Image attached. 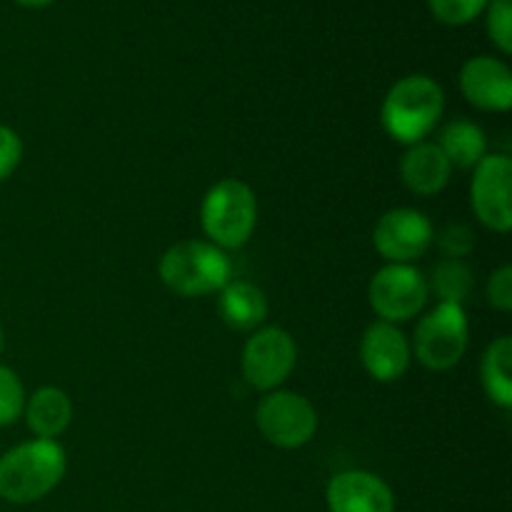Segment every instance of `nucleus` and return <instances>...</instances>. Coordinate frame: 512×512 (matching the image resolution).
Segmentation results:
<instances>
[{
    "label": "nucleus",
    "mask_w": 512,
    "mask_h": 512,
    "mask_svg": "<svg viewBox=\"0 0 512 512\" xmlns=\"http://www.w3.org/2000/svg\"><path fill=\"white\" fill-rule=\"evenodd\" d=\"M255 423L260 435L280 450H298L318 433V413L300 393L270 390L258 403Z\"/></svg>",
    "instance_id": "obj_6"
},
{
    "label": "nucleus",
    "mask_w": 512,
    "mask_h": 512,
    "mask_svg": "<svg viewBox=\"0 0 512 512\" xmlns=\"http://www.w3.org/2000/svg\"><path fill=\"white\" fill-rule=\"evenodd\" d=\"M68 458L55 440H28L0 455V498L30 505L53 493L63 480Z\"/></svg>",
    "instance_id": "obj_1"
},
{
    "label": "nucleus",
    "mask_w": 512,
    "mask_h": 512,
    "mask_svg": "<svg viewBox=\"0 0 512 512\" xmlns=\"http://www.w3.org/2000/svg\"><path fill=\"white\" fill-rule=\"evenodd\" d=\"M23 418L35 438L55 440L73 423V403L65 390L45 385V388L35 390L30 398H25Z\"/></svg>",
    "instance_id": "obj_16"
},
{
    "label": "nucleus",
    "mask_w": 512,
    "mask_h": 512,
    "mask_svg": "<svg viewBox=\"0 0 512 512\" xmlns=\"http://www.w3.org/2000/svg\"><path fill=\"white\" fill-rule=\"evenodd\" d=\"M200 225L220 250L243 248L258 225V198L253 188L238 178L218 180L200 205Z\"/></svg>",
    "instance_id": "obj_4"
},
{
    "label": "nucleus",
    "mask_w": 512,
    "mask_h": 512,
    "mask_svg": "<svg viewBox=\"0 0 512 512\" xmlns=\"http://www.w3.org/2000/svg\"><path fill=\"white\" fill-rule=\"evenodd\" d=\"M360 360L370 378L378 383H393L403 378L405 370L410 368L413 350L398 325L378 320L365 328L363 340H360Z\"/></svg>",
    "instance_id": "obj_11"
},
{
    "label": "nucleus",
    "mask_w": 512,
    "mask_h": 512,
    "mask_svg": "<svg viewBox=\"0 0 512 512\" xmlns=\"http://www.w3.org/2000/svg\"><path fill=\"white\" fill-rule=\"evenodd\" d=\"M268 295L248 280H230L218 298V313L228 328L238 333H253L268 318Z\"/></svg>",
    "instance_id": "obj_15"
},
{
    "label": "nucleus",
    "mask_w": 512,
    "mask_h": 512,
    "mask_svg": "<svg viewBox=\"0 0 512 512\" xmlns=\"http://www.w3.org/2000/svg\"><path fill=\"white\" fill-rule=\"evenodd\" d=\"M298 360V345L288 330L270 325L255 330L243 348L240 368L248 385L260 393H270L288 380Z\"/></svg>",
    "instance_id": "obj_8"
},
{
    "label": "nucleus",
    "mask_w": 512,
    "mask_h": 512,
    "mask_svg": "<svg viewBox=\"0 0 512 512\" xmlns=\"http://www.w3.org/2000/svg\"><path fill=\"white\" fill-rule=\"evenodd\" d=\"M438 148L448 158L450 168L473 170L488 155V138L480 125L470 120H453L440 130Z\"/></svg>",
    "instance_id": "obj_17"
},
{
    "label": "nucleus",
    "mask_w": 512,
    "mask_h": 512,
    "mask_svg": "<svg viewBox=\"0 0 512 512\" xmlns=\"http://www.w3.org/2000/svg\"><path fill=\"white\" fill-rule=\"evenodd\" d=\"M0 350H3V325H0Z\"/></svg>",
    "instance_id": "obj_27"
},
{
    "label": "nucleus",
    "mask_w": 512,
    "mask_h": 512,
    "mask_svg": "<svg viewBox=\"0 0 512 512\" xmlns=\"http://www.w3.org/2000/svg\"><path fill=\"white\" fill-rule=\"evenodd\" d=\"M488 35L500 53H512V0H488Z\"/></svg>",
    "instance_id": "obj_22"
},
{
    "label": "nucleus",
    "mask_w": 512,
    "mask_h": 512,
    "mask_svg": "<svg viewBox=\"0 0 512 512\" xmlns=\"http://www.w3.org/2000/svg\"><path fill=\"white\" fill-rule=\"evenodd\" d=\"M458 83L463 98L478 110L508 113L512 108V73L503 60L490 55L465 60Z\"/></svg>",
    "instance_id": "obj_12"
},
{
    "label": "nucleus",
    "mask_w": 512,
    "mask_h": 512,
    "mask_svg": "<svg viewBox=\"0 0 512 512\" xmlns=\"http://www.w3.org/2000/svg\"><path fill=\"white\" fill-rule=\"evenodd\" d=\"M488 0H428V8L438 23L458 28L468 25L485 10Z\"/></svg>",
    "instance_id": "obj_21"
},
{
    "label": "nucleus",
    "mask_w": 512,
    "mask_h": 512,
    "mask_svg": "<svg viewBox=\"0 0 512 512\" xmlns=\"http://www.w3.org/2000/svg\"><path fill=\"white\" fill-rule=\"evenodd\" d=\"M512 160L503 153L485 155L473 168L470 205L480 223L493 233H508L512 228Z\"/></svg>",
    "instance_id": "obj_9"
},
{
    "label": "nucleus",
    "mask_w": 512,
    "mask_h": 512,
    "mask_svg": "<svg viewBox=\"0 0 512 512\" xmlns=\"http://www.w3.org/2000/svg\"><path fill=\"white\" fill-rule=\"evenodd\" d=\"M23 160V140L13 128L0 123V183L18 170Z\"/></svg>",
    "instance_id": "obj_23"
},
{
    "label": "nucleus",
    "mask_w": 512,
    "mask_h": 512,
    "mask_svg": "<svg viewBox=\"0 0 512 512\" xmlns=\"http://www.w3.org/2000/svg\"><path fill=\"white\" fill-rule=\"evenodd\" d=\"M438 243L448 258L460 260L475 248V235H473V230L465 228V225H448V228L440 233Z\"/></svg>",
    "instance_id": "obj_24"
},
{
    "label": "nucleus",
    "mask_w": 512,
    "mask_h": 512,
    "mask_svg": "<svg viewBox=\"0 0 512 512\" xmlns=\"http://www.w3.org/2000/svg\"><path fill=\"white\" fill-rule=\"evenodd\" d=\"M480 383L498 408H512V338L500 335L480 360Z\"/></svg>",
    "instance_id": "obj_18"
},
{
    "label": "nucleus",
    "mask_w": 512,
    "mask_h": 512,
    "mask_svg": "<svg viewBox=\"0 0 512 512\" xmlns=\"http://www.w3.org/2000/svg\"><path fill=\"white\" fill-rule=\"evenodd\" d=\"M15 3L23 5V8H48L55 0H15Z\"/></svg>",
    "instance_id": "obj_26"
},
{
    "label": "nucleus",
    "mask_w": 512,
    "mask_h": 512,
    "mask_svg": "<svg viewBox=\"0 0 512 512\" xmlns=\"http://www.w3.org/2000/svg\"><path fill=\"white\" fill-rule=\"evenodd\" d=\"M430 283L415 265L388 263L373 275L368 288L370 308L385 323H405L425 308Z\"/></svg>",
    "instance_id": "obj_7"
},
{
    "label": "nucleus",
    "mask_w": 512,
    "mask_h": 512,
    "mask_svg": "<svg viewBox=\"0 0 512 512\" xmlns=\"http://www.w3.org/2000/svg\"><path fill=\"white\" fill-rule=\"evenodd\" d=\"M488 303L500 313L512 310V268L503 265L488 280Z\"/></svg>",
    "instance_id": "obj_25"
},
{
    "label": "nucleus",
    "mask_w": 512,
    "mask_h": 512,
    "mask_svg": "<svg viewBox=\"0 0 512 512\" xmlns=\"http://www.w3.org/2000/svg\"><path fill=\"white\" fill-rule=\"evenodd\" d=\"M445 93L428 75H405L388 90L380 108L385 133L403 145L428 138L443 118Z\"/></svg>",
    "instance_id": "obj_2"
},
{
    "label": "nucleus",
    "mask_w": 512,
    "mask_h": 512,
    "mask_svg": "<svg viewBox=\"0 0 512 512\" xmlns=\"http://www.w3.org/2000/svg\"><path fill=\"white\" fill-rule=\"evenodd\" d=\"M158 273L170 293L180 298H203L220 293L230 283L233 265L225 250L210 240H180L163 253Z\"/></svg>",
    "instance_id": "obj_3"
},
{
    "label": "nucleus",
    "mask_w": 512,
    "mask_h": 512,
    "mask_svg": "<svg viewBox=\"0 0 512 512\" xmlns=\"http://www.w3.org/2000/svg\"><path fill=\"white\" fill-rule=\"evenodd\" d=\"M468 333V315L463 305L438 303L420 318L410 350L423 368L445 373L463 360L468 350Z\"/></svg>",
    "instance_id": "obj_5"
},
{
    "label": "nucleus",
    "mask_w": 512,
    "mask_h": 512,
    "mask_svg": "<svg viewBox=\"0 0 512 512\" xmlns=\"http://www.w3.org/2000/svg\"><path fill=\"white\" fill-rule=\"evenodd\" d=\"M25 398L28 395H25V388L15 370L0 363V428L18 423L25 408Z\"/></svg>",
    "instance_id": "obj_20"
},
{
    "label": "nucleus",
    "mask_w": 512,
    "mask_h": 512,
    "mask_svg": "<svg viewBox=\"0 0 512 512\" xmlns=\"http://www.w3.org/2000/svg\"><path fill=\"white\" fill-rule=\"evenodd\" d=\"M330 512H395L390 485L368 470H345L330 478L325 488Z\"/></svg>",
    "instance_id": "obj_13"
},
{
    "label": "nucleus",
    "mask_w": 512,
    "mask_h": 512,
    "mask_svg": "<svg viewBox=\"0 0 512 512\" xmlns=\"http://www.w3.org/2000/svg\"><path fill=\"white\" fill-rule=\"evenodd\" d=\"M450 173L453 168L438 143L420 140V143L408 145L400 158V178L405 188L415 195H438L448 185Z\"/></svg>",
    "instance_id": "obj_14"
},
{
    "label": "nucleus",
    "mask_w": 512,
    "mask_h": 512,
    "mask_svg": "<svg viewBox=\"0 0 512 512\" xmlns=\"http://www.w3.org/2000/svg\"><path fill=\"white\" fill-rule=\"evenodd\" d=\"M435 230L425 213L415 208H393L378 218L373 228V245L388 263L413 265L433 245Z\"/></svg>",
    "instance_id": "obj_10"
},
{
    "label": "nucleus",
    "mask_w": 512,
    "mask_h": 512,
    "mask_svg": "<svg viewBox=\"0 0 512 512\" xmlns=\"http://www.w3.org/2000/svg\"><path fill=\"white\" fill-rule=\"evenodd\" d=\"M433 288L440 295V303L463 305L473 290V273L463 260L445 258L433 270Z\"/></svg>",
    "instance_id": "obj_19"
}]
</instances>
